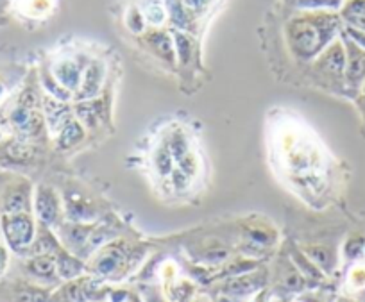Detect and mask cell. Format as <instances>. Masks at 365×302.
I'll list each match as a JSON object with an SVG mask.
<instances>
[{
  "label": "cell",
  "mask_w": 365,
  "mask_h": 302,
  "mask_svg": "<svg viewBox=\"0 0 365 302\" xmlns=\"http://www.w3.org/2000/svg\"><path fill=\"white\" fill-rule=\"evenodd\" d=\"M342 302H346V301H342Z\"/></svg>",
  "instance_id": "obj_24"
},
{
  "label": "cell",
  "mask_w": 365,
  "mask_h": 302,
  "mask_svg": "<svg viewBox=\"0 0 365 302\" xmlns=\"http://www.w3.org/2000/svg\"><path fill=\"white\" fill-rule=\"evenodd\" d=\"M8 269V249L4 245H0V276Z\"/></svg>",
  "instance_id": "obj_20"
},
{
  "label": "cell",
  "mask_w": 365,
  "mask_h": 302,
  "mask_svg": "<svg viewBox=\"0 0 365 302\" xmlns=\"http://www.w3.org/2000/svg\"><path fill=\"white\" fill-rule=\"evenodd\" d=\"M6 97V84L2 83V79H0V103H2V98Z\"/></svg>",
  "instance_id": "obj_22"
},
{
  "label": "cell",
  "mask_w": 365,
  "mask_h": 302,
  "mask_svg": "<svg viewBox=\"0 0 365 302\" xmlns=\"http://www.w3.org/2000/svg\"><path fill=\"white\" fill-rule=\"evenodd\" d=\"M31 192L24 181L15 182L8 188L4 197V213H29Z\"/></svg>",
  "instance_id": "obj_6"
},
{
  "label": "cell",
  "mask_w": 365,
  "mask_h": 302,
  "mask_svg": "<svg viewBox=\"0 0 365 302\" xmlns=\"http://www.w3.org/2000/svg\"><path fill=\"white\" fill-rule=\"evenodd\" d=\"M256 302H263V297H259V298H258V301H256Z\"/></svg>",
  "instance_id": "obj_23"
},
{
  "label": "cell",
  "mask_w": 365,
  "mask_h": 302,
  "mask_svg": "<svg viewBox=\"0 0 365 302\" xmlns=\"http://www.w3.org/2000/svg\"><path fill=\"white\" fill-rule=\"evenodd\" d=\"M104 76H106V70H104L103 63L91 61L90 65L84 68L81 86L79 90H77V97L84 98V100L97 97V93L101 91V86H103Z\"/></svg>",
  "instance_id": "obj_5"
},
{
  "label": "cell",
  "mask_w": 365,
  "mask_h": 302,
  "mask_svg": "<svg viewBox=\"0 0 365 302\" xmlns=\"http://www.w3.org/2000/svg\"><path fill=\"white\" fill-rule=\"evenodd\" d=\"M181 2L187 6V8L190 9L195 16H197V15H201V13H205L206 9L212 6L213 0H181Z\"/></svg>",
  "instance_id": "obj_18"
},
{
  "label": "cell",
  "mask_w": 365,
  "mask_h": 302,
  "mask_svg": "<svg viewBox=\"0 0 365 302\" xmlns=\"http://www.w3.org/2000/svg\"><path fill=\"white\" fill-rule=\"evenodd\" d=\"M2 234L11 251L22 252L29 251L36 236L34 220L29 213H4L2 217Z\"/></svg>",
  "instance_id": "obj_2"
},
{
  "label": "cell",
  "mask_w": 365,
  "mask_h": 302,
  "mask_svg": "<svg viewBox=\"0 0 365 302\" xmlns=\"http://www.w3.org/2000/svg\"><path fill=\"white\" fill-rule=\"evenodd\" d=\"M170 181H172V184H174V188L178 189V192H185V189H187L188 186L192 184V177L187 174V172H182L181 168H179V170L172 172Z\"/></svg>",
  "instance_id": "obj_17"
},
{
  "label": "cell",
  "mask_w": 365,
  "mask_h": 302,
  "mask_svg": "<svg viewBox=\"0 0 365 302\" xmlns=\"http://www.w3.org/2000/svg\"><path fill=\"white\" fill-rule=\"evenodd\" d=\"M118 301H115V302H136V298L135 297H131V295L129 293H118Z\"/></svg>",
  "instance_id": "obj_21"
},
{
  "label": "cell",
  "mask_w": 365,
  "mask_h": 302,
  "mask_svg": "<svg viewBox=\"0 0 365 302\" xmlns=\"http://www.w3.org/2000/svg\"><path fill=\"white\" fill-rule=\"evenodd\" d=\"M34 209L36 215L45 226H52L61 217V202H59L58 195L48 186H40L34 195Z\"/></svg>",
  "instance_id": "obj_3"
},
{
  "label": "cell",
  "mask_w": 365,
  "mask_h": 302,
  "mask_svg": "<svg viewBox=\"0 0 365 302\" xmlns=\"http://www.w3.org/2000/svg\"><path fill=\"white\" fill-rule=\"evenodd\" d=\"M145 43L153 48L154 54L167 63L175 61V47L172 38L163 31H150L145 34Z\"/></svg>",
  "instance_id": "obj_9"
},
{
  "label": "cell",
  "mask_w": 365,
  "mask_h": 302,
  "mask_svg": "<svg viewBox=\"0 0 365 302\" xmlns=\"http://www.w3.org/2000/svg\"><path fill=\"white\" fill-rule=\"evenodd\" d=\"M167 13L172 26L182 33H192L195 24V15L182 4L181 0H167Z\"/></svg>",
  "instance_id": "obj_8"
},
{
  "label": "cell",
  "mask_w": 365,
  "mask_h": 302,
  "mask_svg": "<svg viewBox=\"0 0 365 302\" xmlns=\"http://www.w3.org/2000/svg\"><path fill=\"white\" fill-rule=\"evenodd\" d=\"M349 284L353 288H364L365 286V266L364 265H358L351 270Z\"/></svg>",
  "instance_id": "obj_19"
},
{
  "label": "cell",
  "mask_w": 365,
  "mask_h": 302,
  "mask_svg": "<svg viewBox=\"0 0 365 302\" xmlns=\"http://www.w3.org/2000/svg\"><path fill=\"white\" fill-rule=\"evenodd\" d=\"M58 135V145L61 147V149H68V147L77 145V143L84 138V129L76 118H70V120L63 125L61 131H59Z\"/></svg>",
  "instance_id": "obj_10"
},
{
  "label": "cell",
  "mask_w": 365,
  "mask_h": 302,
  "mask_svg": "<svg viewBox=\"0 0 365 302\" xmlns=\"http://www.w3.org/2000/svg\"><path fill=\"white\" fill-rule=\"evenodd\" d=\"M120 263H122V256L118 254L115 249H111V251L104 252V254L101 256V259L97 261V265H96V270H99V274H106L108 276V274L115 272Z\"/></svg>",
  "instance_id": "obj_15"
},
{
  "label": "cell",
  "mask_w": 365,
  "mask_h": 302,
  "mask_svg": "<svg viewBox=\"0 0 365 302\" xmlns=\"http://www.w3.org/2000/svg\"><path fill=\"white\" fill-rule=\"evenodd\" d=\"M84 68H86V66L81 65L77 59H59V61H56L54 66H52V77H54L65 90L77 91L81 86Z\"/></svg>",
  "instance_id": "obj_4"
},
{
  "label": "cell",
  "mask_w": 365,
  "mask_h": 302,
  "mask_svg": "<svg viewBox=\"0 0 365 302\" xmlns=\"http://www.w3.org/2000/svg\"><path fill=\"white\" fill-rule=\"evenodd\" d=\"M172 161H174V156H172L170 149H168L167 143H161L158 145V149L154 150L153 154V167L161 177H167V175L172 174Z\"/></svg>",
  "instance_id": "obj_12"
},
{
  "label": "cell",
  "mask_w": 365,
  "mask_h": 302,
  "mask_svg": "<svg viewBox=\"0 0 365 302\" xmlns=\"http://www.w3.org/2000/svg\"><path fill=\"white\" fill-rule=\"evenodd\" d=\"M143 16H145V22L149 24V26H154V27L163 26V24L168 20L167 6L160 4V2H153V4H149L145 9H143Z\"/></svg>",
  "instance_id": "obj_14"
},
{
  "label": "cell",
  "mask_w": 365,
  "mask_h": 302,
  "mask_svg": "<svg viewBox=\"0 0 365 302\" xmlns=\"http://www.w3.org/2000/svg\"><path fill=\"white\" fill-rule=\"evenodd\" d=\"M56 0H22L20 2V11L29 19H43L51 15L54 9Z\"/></svg>",
  "instance_id": "obj_11"
},
{
  "label": "cell",
  "mask_w": 365,
  "mask_h": 302,
  "mask_svg": "<svg viewBox=\"0 0 365 302\" xmlns=\"http://www.w3.org/2000/svg\"><path fill=\"white\" fill-rule=\"evenodd\" d=\"M339 31V19L331 13H308L290 20L287 27L290 48L299 58H312L331 43Z\"/></svg>",
  "instance_id": "obj_1"
},
{
  "label": "cell",
  "mask_w": 365,
  "mask_h": 302,
  "mask_svg": "<svg viewBox=\"0 0 365 302\" xmlns=\"http://www.w3.org/2000/svg\"><path fill=\"white\" fill-rule=\"evenodd\" d=\"M43 118L52 132H59L63 125L72 117L68 113V108L65 104H61L59 98H54L48 95V97L43 98Z\"/></svg>",
  "instance_id": "obj_7"
},
{
  "label": "cell",
  "mask_w": 365,
  "mask_h": 302,
  "mask_svg": "<svg viewBox=\"0 0 365 302\" xmlns=\"http://www.w3.org/2000/svg\"><path fill=\"white\" fill-rule=\"evenodd\" d=\"M27 270L36 277H51L56 272V261L47 254H38L27 263Z\"/></svg>",
  "instance_id": "obj_13"
},
{
  "label": "cell",
  "mask_w": 365,
  "mask_h": 302,
  "mask_svg": "<svg viewBox=\"0 0 365 302\" xmlns=\"http://www.w3.org/2000/svg\"><path fill=\"white\" fill-rule=\"evenodd\" d=\"M125 26L131 33L142 34L145 31V16H143V11H140L138 8H131L128 13H125Z\"/></svg>",
  "instance_id": "obj_16"
}]
</instances>
